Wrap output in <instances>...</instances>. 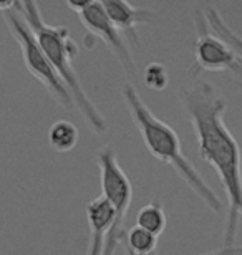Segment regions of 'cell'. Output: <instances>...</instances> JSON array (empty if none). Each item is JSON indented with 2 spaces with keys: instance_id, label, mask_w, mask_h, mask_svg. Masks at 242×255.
Here are the masks:
<instances>
[{
  "instance_id": "cell-3",
  "label": "cell",
  "mask_w": 242,
  "mask_h": 255,
  "mask_svg": "<svg viewBox=\"0 0 242 255\" xmlns=\"http://www.w3.org/2000/svg\"><path fill=\"white\" fill-rule=\"evenodd\" d=\"M15 7L22 13L25 22L33 32L35 38L50 60L56 75L68 88L71 98L75 101V106L85 118L86 125L96 134H103L108 129V125L100 110L96 108V105L86 95L80 76L73 66V60L78 55V45L70 37V30L65 25H50L45 22L38 3L35 2H15Z\"/></svg>"
},
{
  "instance_id": "cell-1",
  "label": "cell",
  "mask_w": 242,
  "mask_h": 255,
  "mask_svg": "<svg viewBox=\"0 0 242 255\" xmlns=\"http://www.w3.org/2000/svg\"><path fill=\"white\" fill-rule=\"evenodd\" d=\"M179 96L198 139L199 154L216 169L228 196L224 247H233L242 217V152L238 139L224 123L228 100L209 81L183 88Z\"/></svg>"
},
{
  "instance_id": "cell-6",
  "label": "cell",
  "mask_w": 242,
  "mask_h": 255,
  "mask_svg": "<svg viewBox=\"0 0 242 255\" xmlns=\"http://www.w3.org/2000/svg\"><path fill=\"white\" fill-rule=\"evenodd\" d=\"M68 8L78 15L80 22L85 25L86 35L91 38H100L111 50V53L120 60V63L125 70V73L130 76L136 75V62L131 55V50L123 38V33L118 30L110 17L106 15V10L103 7V2L98 0H66Z\"/></svg>"
},
{
  "instance_id": "cell-13",
  "label": "cell",
  "mask_w": 242,
  "mask_h": 255,
  "mask_svg": "<svg viewBox=\"0 0 242 255\" xmlns=\"http://www.w3.org/2000/svg\"><path fill=\"white\" fill-rule=\"evenodd\" d=\"M126 251L135 255H153L158 247V237L138 226H133L125 234Z\"/></svg>"
},
{
  "instance_id": "cell-10",
  "label": "cell",
  "mask_w": 242,
  "mask_h": 255,
  "mask_svg": "<svg viewBox=\"0 0 242 255\" xmlns=\"http://www.w3.org/2000/svg\"><path fill=\"white\" fill-rule=\"evenodd\" d=\"M204 15H206V20H208L209 28L234 50L236 55H238L239 60L242 62V37L241 35L229 27L228 22H226L224 17L221 15V12L214 5H208V7L204 8Z\"/></svg>"
},
{
  "instance_id": "cell-4",
  "label": "cell",
  "mask_w": 242,
  "mask_h": 255,
  "mask_svg": "<svg viewBox=\"0 0 242 255\" xmlns=\"http://www.w3.org/2000/svg\"><path fill=\"white\" fill-rule=\"evenodd\" d=\"M96 162L100 167V179L103 197L111 204L115 216L106 232L103 255H115L125 239V221L128 209L133 201V186L116 159V152L111 146H103L96 152Z\"/></svg>"
},
{
  "instance_id": "cell-15",
  "label": "cell",
  "mask_w": 242,
  "mask_h": 255,
  "mask_svg": "<svg viewBox=\"0 0 242 255\" xmlns=\"http://www.w3.org/2000/svg\"><path fill=\"white\" fill-rule=\"evenodd\" d=\"M128 252V251H126ZM128 255H135L131 252H128ZM203 255H242V246H233V247H223L219 251H213V252H206Z\"/></svg>"
},
{
  "instance_id": "cell-14",
  "label": "cell",
  "mask_w": 242,
  "mask_h": 255,
  "mask_svg": "<svg viewBox=\"0 0 242 255\" xmlns=\"http://www.w3.org/2000/svg\"><path fill=\"white\" fill-rule=\"evenodd\" d=\"M143 80L148 90L151 91H163L166 90L169 83V73L168 68L159 62H151L146 65L145 73H143Z\"/></svg>"
},
{
  "instance_id": "cell-7",
  "label": "cell",
  "mask_w": 242,
  "mask_h": 255,
  "mask_svg": "<svg viewBox=\"0 0 242 255\" xmlns=\"http://www.w3.org/2000/svg\"><path fill=\"white\" fill-rule=\"evenodd\" d=\"M194 66L191 73L201 71H231L242 78V62L236 52L209 28L204 10H194Z\"/></svg>"
},
{
  "instance_id": "cell-12",
  "label": "cell",
  "mask_w": 242,
  "mask_h": 255,
  "mask_svg": "<svg viewBox=\"0 0 242 255\" xmlns=\"http://www.w3.org/2000/svg\"><path fill=\"white\" fill-rule=\"evenodd\" d=\"M136 226L159 237L166 229V214L159 202H149L136 214Z\"/></svg>"
},
{
  "instance_id": "cell-8",
  "label": "cell",
  "mask_w": 242,
  "mask_h": 255,
  "mask_svg": "<svg viewBox=\"0 0 242 255\" xmlns=\"http://www.w3.org/2000/svg\"><path fill=\"white\" fill-rule=\"evenodd\" d=\"M103 7L106 10V15L110 17L113 25L125 33L128 40L135 45H140L136 27L140 23H149L154 20V12L149 8L136 7L126 0H106L103 2Z\"/></svg>"
},
{
  "instance_id": "cell-5",
  "label": "cell",
  "mask_w": 242,
  "mask_h": 255,
  "mask_svg": "<svg viewBox=\"0 0 242 255\" xmlns=\"http://www.w3.org/2000/svg\"><path fill=\"white\" fill-rule=\"evenodd\" d=\"M2 15L10 30V33L13 35V38L17 40V43L20 45L27 70L48 90V93L51 95V98H53L56 103H60L65 110H73L75 101L71 98L68 88L65 86L60 76L56 75V71L53 70V66H51L50 60L47 58V55H45L42 47H40V43L37 42V38H35L33 32L30 30L27 22H25L22 13L15 7V3H13V8L7 10V12H2Z\"/></svg>"
},
{
  "instance_id": "cell-2",
  "label": "cell",
  "mask_w": 242,
  "mask_h": 255,
  "mask_svg": "<svg viewBox=\"0 0 242 255\" xmlns=\"http://www.w3.org/2000/svg\"><path fill=\"white\" fill-rule=\"evenodd\" d=\"M123 100L128 111L131 115V120L138 128L140 134L143 137L146 149L156 157V159L166 162L178 172L179 177L191 187L193 192L208 206L214 214L221 212L223 209V201L218 194L211 187L204 177L199 174L194 164L188 159L183 152V144L179 139L178 132L171 126L161 121L148 105L143 101V98L138 93L136 86L133 83H125L121 88Z\"/></svg>"
},
{
  "instance_id": "cell-11",
  "label": "cell",
  "mask_w": 242,
  "mask_h": 255,
  "mask_svg": "<svg viewBox=\"0 0 242 255\" xmlns=\"http://www.w3.org/2000/svg\"><path fill=\"white\" fill-rule=\"evenodd\" d=\"M78 128L68 120H58L50 126L48 142L56 152H68L78 144Z\"/></svg>"
},
{
  "instance_id": "cell-9",
  "label": "cell",
  "mask_w": 242,
  "mask_h": 255,
  "mask_svg": "<svg viewBox=\"0 0 242 255\" xmlns=\"http://www.w3.org/2000/svg\"><path fill=\"white\" fill-rule=\"evenodd\" d=\"M115 216L111 204L105 197L100 196L88 202L86 206V219L90 224V242L86 255H103L105 251L106 232Z\"/></svg>"
}]
</instances>
